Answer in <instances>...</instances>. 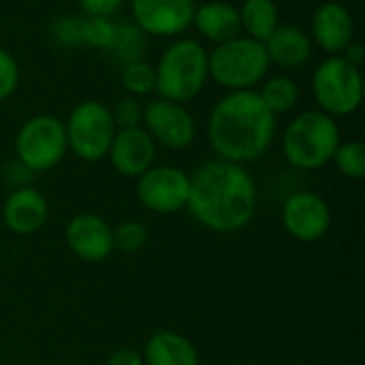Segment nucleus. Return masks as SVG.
Here are the masks:
<instances>
[{
    "instance_id": "obj_1",
    "label": "nucleus",
    "mask_w": 365,
    "mask_h": 365,
    "mask_svg": "<svg viewBox=\"0 0 365 365\" xmlns=\"http://www.w3.org/2000/svg\"><path fill=\"white\" fill-rule=\"evenodd\" d=\"M195 220L216 233L242 231L257 210V186L244 165L210 160L190 178L186 203Z\"/></svg>"
},
{
    "instance_id": "obj_2",
    "label": "nucleus",
    "mask_w": 365,
    "mask_h": 365,
    "mask_svg": "<svg viewBox=\"0 0 365 365\" xmlns=\"http://www.w3.org/2000/svg\"><path fill=\"white\" fill-rule=\"evenodd\" d=\"M276 135V115L257 90H235L222 96L210 113L207 139L220 160L252 163L261 158Z\"/></svg>"
},
{
    "instance_id": "obj_3",
    "label": "nucleus",
    "mask_w": 365,
    "mask_h": 365,
    "mask_svg": "<svg viewBox=\"0 0 365 365\" xmlns=\"http://www.w3.org/2000/svg\"><path fill=\"white\" fill-rule=\"evenodd\" d=\"M154 73L158 98L184 105L203 90L210 77L207 49L195 38H178L165 49Z\"/></svg>"
},
{
    "instance_id": "obj_4",
    "label": "nucleus",
    "mask_w": 365,
    "mask_h": 365,
    "mask_svg": "<svg viewBox=\"0 0 365 365\" xmlns=\"http://www.w3.org/2000/svg\"><path fill=\"white\" fill-rule=\"evenodd\" d=\"M340 145V128L336 120L321 109L299 113L284 130L282 150L287 160L304 171L325 167Z\"/></svg>"
},
{
    "instance_id": "obj_5",
    "label": "nucleus",
    "mask_w": 365,
    "mask_h": 365,
    "mask_svg": "<svg viewBox=\"0 0 365 365\" xmlns=\"http://www.w3.org/2000/svg\"><path fill=\"white\" fill-rule=\"evenodd\" d=\"M269 66L265 45L248 36H235L216 45L212 53H207V71L212 79L231 92L252 90L263 81Z\"/></svg>"
},
{
    "instance_id": "obj_6",
    "label": "nucleus",
    "mask_w": 365,
    "mask_h": 365,
    "mask_svg": "<svg viewBox=\"0 0 365 365\" xmlns=\"http://www.w3.org/2000/svg\"><path fill=\"white\" fill-rule=\"evenodd\" d=\"M312 92L323 113L331 118L351 115L364 101L361 71L342 56H329L314 71Z\"/></svg>"
},
{
    "instance_id": "obj_7",
    "label": "nucleus",
    "mask_w": 365,
    "mask_h": 365,
    "mask_svg": "<svg viewBox=\"0 0 365 365\" xmlns=\"http://www.w3.org/2000/svg\"><path fill=\"white\" fill-rule=\"evenodd\" d=\"M66 128L56 115L41 113L24 122L15 137V154L17 163L28 171H49L53 169L66 154Z\"/></svg>"
},
{
    "instance_id": "obj_8",
    "label": "nucleus",
    "mask_w": 365,
    "mask_h": 365,
    "mask_svg": "<svg viewBox=\"0 0 365 365\" xmlns=\"http://www.w3.org/2000/svg\"><path fill=\"white\" fill-rule=\"evenodd\" d=\"M68 150L88 163L101 160L107 156L109 145L115 135V124L111 118V109L101 101H83L79 103L64 124Z\"/></svg>"
},
{
    "instance_id": "obj_9",
    "label": "nucleus",
    "mask_w": 365,
    "mask_h": 365,
    "mask_svg": "<svg viewBox=\"0 0 365 365\" xmlns=\"http://www.w3.org/2000/svg\"><path fill=\"white\" fill-rule=\"evenodd\" d=\"M190 195V175L175 167H150L139 175L137 197L150 212L173 214L186 207Z\"/></svg>"
},
{
    "instance_id": "obj_10",
    "label": "nucleus",
    "mask_w": 365,
    "mask_h": 365,
    "mask_svg": "<svg viewBox=\"0 0 365 365\" xmlns=\"http://www.w3.org/2000/svg\"><path fill=\"white\" fill-rule=\"evenodd\" d=\"M141 122L145 124V130L150 133L154 143H160L169 150L188 148L197 135L192 115L182 105L165 98L150 101L143 109Z\"/></svg>"
},
{
    "instance_id": "obj_11",
    "label": "nucleus",
    "mask_w": 365,
    "mask_h": 365,
    "mask_svg": "<svg viewBox=\"0 0 365 365\" xmlns=\"http://www.w3.org/2000/svg\"><path fill=\"white\" fill-rule=\"evenodd\" d=\"M195 0H130L135 26L152 36H178L192 26Z\"/></svg>"
},
{
    "instance_id": "obj_12",
    "label": "nucleus",
    "mask_w": 365,
    "mask_h": 365,
    "mask_svg": "<svg viewBox=\"0 0 365 365\" xmlns=\"http://www.w3.org/2000/svg\"><path fill=\"white\" fill-rule=\"evenodd\" d=\"M284 229L299 242L321 240L331 225V212L323 197L302 190L287 199L282 207Z\"/></svg>"
},
{
    "instance_id": "obj_13",
    "label": "nucleus",
    "mask_w": 365,
    "mask_h": 365,
    "mask_svg": "<svg viewBox=\"0 0 365 365\" xmlns=\"http://www.w3.org/2000/svg\"><path fill=\"white\" fill-rule=\"evenodd\" d=\"M107 154L118 173L139 178L154 165L156 143L143 126L118 128Z\"/></svg>"
},
{
    "instance_id": "obj_14",
    "label": "nucleus",
    "mask_w": 365,
    "mask_h": 365,
    "mask_svg": "<svg viewBox=\"0 0 365 365\" xmlns=\"http://www.w3.org/2000/svg\"><path fill=\"white\" fill-rule=\"evenodd\" d=\"M66 246L75 257L88 263H98L113 250L111 229L96 214H79L66 225Z\"/></svg>"
},
{
    "instance_id": "obj_15",
    "label": "nucleus",
    "mask_w": 365,
    "mask_h": 365,
    "mask_svg": "<svg viewBox=\"0 0 365 365\" xmlns=\"http://www.w3.org/2000/svg\"><path fill=\"white\" fill-rule=\"evenodd\" d=\"M314 43L331 53L340 56L355 38V19L351 11L340 2H325L314 11L312 36Z\"/></svg>"
},
{
    "instance_id": "obj_16",
    "label": "nucleus",
    "mask_w": 365,
    "mask_h": 365,
    "mask_svg": "<svg viewBox=\"0 0 365 365\" xmlns=\"http://www.w3.org/2000/svg\"><path fill=\"white\" fill-rule=\"evenodd\" d=\"M47 214L49 210L45 197L28 186H19L17 190H13L2 207L4 225L17 235H32L41 231L47 220Z\"/></svg>"
},
{
    "instance_id": "obj_17",
    "label": "nucleus",
    "mask_w": 365,
    "mask_h": 365,
    "mask_svg": "<svg viewBox=\"0 0 365 365\" xmlns=\"http://www.w3.org/2000/svg\"><path fill=\"white\" fill-rule=\"evenodd\" d=\"M263 45L267 51L269 64H276L282 71L302 68L312 56L310 34L293 24H280Z\"/></svg>"
},
{
    "instance_id": "obj_18",
    "label": "nucleus",
    "mask_w": 365,
    "mask_h": 365,
    "mask_svg": "<svg viewBox=\"0 0 365 365\" xmlns=\"http://www.w3.org/2000/svg\"><path fill=\"white\" fill-rule=\"evenodd\" d=\"M192 24L201 32V36H205L207 41L216 45L227 43L235 36H242L240 9L222 0H212V2L197 6Z\"/></svg>"
},
{
    "instance_id": "obj_19",
    "label": "nucleus",
    "mask_w": 365,
    "mask_h": 365,
    "mask_svg": "<svg viewBox=\"0 0 365 365\" xmlns=\"http://www.w3.org/2000/svg\"><path fill=\"white\" fill-rule=\"evenodd\" d=\"M145 365H199V353L195 344L169 329L156 331L143 353Z\"/></svg>"
},
{
    "instance_id": "obj_20",
    "label": "nucleus",
    "mask_w": 365,
    "mask_h": 365,
    "mask_svg": "<svg viewBox=\"0 0 365 365\" xmlns=\"http://www.w3.org/2000/svg\"><path fill=\"white\" fill-rule=\"evenodd\" d=\"M240 19L242 32L259 43H265L269 34L280 26V15L274 0H246L240 9Z\"/></svg>"
},
{
    "instance_id": "obj_21",
    "label": "nucleus",
    "mask_w": 365,
    "mask_h": 365,
    "mask_svg": "<svg viewBox=\"0 0 365 365\" xmlns=\"http://www.w3.org/2000/svg\"><path fill=\"white\" fill-rule=\"evenodd\" d=\"M259 96L274 115L289 113L299 103V86L293 77L278 75L263 83V88L259 90Z\"/></svg>"
},
{
    "instance_id": "obj_22",
    "label": "nucleus",
    "mask_w": 365,
    "mask_h": 365,
    "mask_svg": "<svg viewBox=\"0 0 365 365\" xmlns=\"http://www.w3.org/2000/svg\"><path fill=\"white\" fill-rule=\"evenodd\" d=\"M143 47H145V34L135 24H115L111 45L105 51L111 53L124 66L128 62L141 60Z\"/></svg>"
},
{
    "instance_id": "obj_23",
    "label": "nucleus",
    "mask_w": 365,
    "mask_h": 365,
    "mask_svg": "<svg viewBox=\"0 0 365 365\" xmlns=\"http://www.w3.org/2000/svg\"><path fill=\"white\" fill-rule=\"evenodd\" d=\"M122 86L130 96H145L154 90L156 86V73L154 66L148 64L145 60H135L122 66L120 73Z\"/></svg>"
},
{
    "instance_id": "obj_24",
    "label": "nucleus",
    "mask_w": 365,
    "mask_h": 365,
    "mask_svg": "<svg viewBox=\"0 0 365 365\" xmlns=\"http://www.w3.org/2000/svg\"><path fill=\"white\" fill-rule=\"evenodd\" d=\"M331 160L336 163L340 173L351 180H361L365 175V145L361 141L340 143Z\"/></svg>"
},
{
    "instance_id": "obj_25",
    "label": "nucleus",
    "mask_w": 365,
    "mask_h": 365,
    "mask_svg": "<svg viewBox=\"0 0 365 365\" xmlns=\"http://www.w3.org/2000/svg\"><path fill=\"white\" fill-rule=\"evenodd\" d=\"M81 45H90L94 49H107L111 45L115 24L109 17H96V15H86L81 19Z\"/></svg>"
},
{
    "instance_id": "obj_26",
    "label": "nucleus",
    "mask_w": 365,
    "mask_h": 365,
    "mask_svg": "<svg viewBox=\"0 0 365 365\" xmlns=\"http://www.w3.org/2000/svg\"><path fill=\"white\" fill-rule=\"evenodd\" d=\"M111 242H113V248L124 255L139 252L148 244V229L141 222L126 220L118 225L115 229H111Z\"/></svg>"
},
{
    "instance_id": "obj_27",
    "label": "nucleus",
    "mask_w": 365,
    "mask_h": 365,
    "mask_svg": "<svg viewBox=\"0 0 365 365\" xmlns=\"http://www.w3.org/2000/svg\"><path fill=\"white\" fill-rule=\"evenodd\" d=\"M113 124L115 128H133V126H141V118H143V107L139 105V101L135 96H124L115 103L113 111H111Z\"/></svg>"
},
{
    "instance_id": "obj_28",
    "label": "nucleus",
    "mask_w": 365,
    "mask_h": 365,
    "mask_svg": "<svg viewBox=\"0 0 365 365\" xmlns=\"http://www.w3.org/2000/svg\"><path fill=\"white\" fill-rule=\"evenodd\" d=\"M19 83V66L15 58L0 47V101L9 98Z\"/></svg>"
},
{
    "instance_id": "obj_29",
    "label": "nucleus",
    "mask_w": 365,
    "mask_h": 365,
    "mask_svg": "<svg viewBox=\"0 0 365 365\" xmlns=\"http://www.w3.org/2000/svg\"><path fill=\"white\" fill-rule=\"evenodd\" d=\"M81 19H75V17H62L53 24V38L64 45V47H75V45H81Z\"/></svg>"
},
{
    "instance_id": "obj_30",
    "label": "nucleus",
    "mask_w": 365,
    "mask_h": 365,
    "mask_svg": "<svg viewBox=\"0 0 365 365\" xmlns=\"http://www.w3.org/2000/svg\"><path fill=\"white\" fill-rule=\"evenodd\" d=\"M124 0H79V6L86 15L111 17L120 11Z\"/></svg>"
},
{
    "instance_id": "obj_31",
    "label": "nucleus",
    "mask_w": 365,
    "mask_h": 365,
    "mask_svg": "<svg viewBox=\"0 0 365 365\" xmlns=\"http://www.w3.org/2000/svg\"><path fill=\"white\" fill-rule=\"evenodd\" d=\"M107 365H143V357L139 351L135 349H118L111 357Z\"/></svg>"
},
{
    "instance_id": "obj_32",
    "label": "nucleus",
    "mask_w": 365,
    "mask_h": 365,
    "mask_svg": "<svg viewBox=\"0 0 365 365\" xmlns=\"http://www.w3.org/2000/svg\"><path fill=\"white\" fill-rule=\"evenodd\" d=\"M340 56H342L349 64H353V66H357V68L364 64V60H365L364 47H361L359 43H355V41H353V43H351V45H349Z\"/></svg>"
},
{
    "instance_id": "obj_33",
    "label": "nucleus",
    "mask_w": 365,
    "mask_h": 365,
    "mask_svg": "<svg viewBox=\"0 0 365 365\" xmlns=\"http://www.w3.org/2000/svg\"><path fill=\"white\" fill-rule=\"evenodd\" d=\"M297 365H306V364H297Z\"/></svg>"
}]
</instances>
